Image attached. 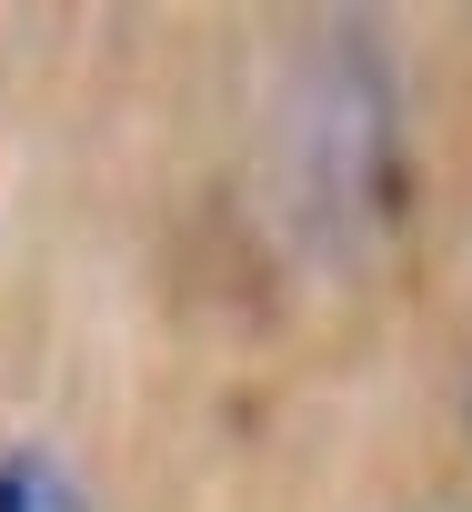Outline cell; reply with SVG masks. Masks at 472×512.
I'll return each instance as SVG.
<instances>
[{"mask_svg":"<svg viewBox=\"0 0 472 512\" xmlns=\"http://www.w3.org/2000/svg\"><path fill=\"white\" fill-rule=\"evenodd\" d=\"M392 151H402V101H392V61L372 51V31H322L302 81H292V111H282V181H292V211L322 231V241H362L382 221V191H392Z\"/></svg>","mask_w":472,"mask_h":512,"instance_id":"obj_1","label":"cell"},{"mask_svg":"<svg viewBox=\"0 0 472 512\" xmlns=\"http://www.w3.org/2000/svg\"><path fill=\"white\" fill-rule=\"evenodd\" d=\"M0 512H91L81 472L41 442H0Z\"/></svg>","mask_w":472,"mask_h":512,"instance_id":"obj_2","label":"cell"}]
</instances>
